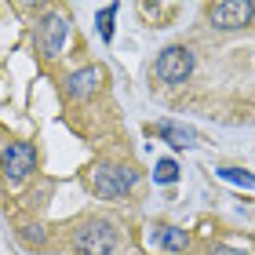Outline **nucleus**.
I'll return each instance as SVG.
<instances>
[{"instance_id":"obj_1","label":"nucleus","mask_w":255,"mask_h":255,"mask_svg":"<svg viewBox=\"0 0 255 255\" xmlns=\"http://www.w3.org/2000/svg\"><path fill=\"white\" fill-rule=\"evenodd\" d=\"M73 248L80 255H113L117 252V226L110 219H88V223L77 226Z\"/></svg>"},{"instance_id":"obj_2","label":"nucleus","mask_w":255,"mask_h":255,"mask_svg":"<svg viewBox=\"0 0 255 255\" xmlns=\"http://www.w3.org/2000/svg\"><path fill=\"white\" fill-rule=\"evenodd\" d=\"M0 171L11 186H18L22 179H29L37 171V146L33 142H7L0 153Z\"/></svg>"},{"instance_id":"obj_3","label":"nucleus","mask_w":255,"mask_h":255,"mask_svg":"<svg viewBox=\"0 0 255 255\" xmlns=\"http://www.w3.org/2000/svg\"><path fill=\"white\" fill-rule=\"evenodd\" d=\"M190 73H193V51L182 48V44L164 48L157 55V62H153V77L160 80V84H182Z\"/></svg>"},{"instance_id":"obj_4","label":"nucleus","mask_w":255,"mask_h":255,"mask_svg":"<svg viewBox=\"0 0 255 255\" xmlns=\"http://www.w3.org/2000/svg\"><path fill=\"white\" fill-rule=\"evenodd\" d=\"M138 175L131 168L124 164H99L95 175H91V186H95L99 197H106V201H117V197H124L128 190H135Z\"/></svg>"},{"instance_id":"obj_5","label":"nucleus","mask_w":255,"mask_h":255,"mask_svg":"<svg viewBox=\"0 0 255 255\" xmlns=\"http://www.w3.org/2000/svg\"><path fill=\"white\" fill-rule=\"evenodd\" d=\"M66 40H69V18L62 11H48V15L40 18V26H37V51L44 59H59Z\"/></svg>"},{"instance_id":"obj_6","label":"nucleus","mask_w":255,"mask_h":255,"mask_svg":"<svg viewBox=\"0 0 255 255\" xmlns=\"http://www.w3.org/2000/svg\"><path fill=\"white\" fill-rule=\"evenodd\" d=\"M255 15V4L252 0H223V4H212L208 7V22L212 29H245Z\"/></svg>"},{"instance_id":"obj_7","label":"nucleus","mask_w":255,"mask_h":255,"mask_svg":"<svg viewBox=\"0 0 255 255\" xmlns=\"http://www.w3.org/2000/svg\"><path fill=\"white\" fill-rule=\"evenodd\" d=\"M102 66H84V69H77V73H69L66 77V95L73 99V102H84L88 95H95L99 84H102Z\"/></svg>"},{"instance_id":"obj_8","label":"nucleus","mask_w":255,"mask_h":255,"mask_svg":"<svg viewBox=\"0 0 255 255\" xmlns=\"http://www.w3.org/2000/svg\"><path fill=\"white\" fill-rule=\"evenodd\" d=\"M157 131H160V138H164L168 146H175V149H190V146L201 142V138H197V131H190V128H179V124H171V121L157 124Z\"/></svg>"},{"instance_id":"obj_9","label":"nucleus","mask_w":255,"mask_h":255,"mask_svg":"<svg viewBox=\"0 0 255 255\" xmlns=\"http://www.w3.org/2000/svg\"><path fill=\"white\" fill-rule=\"evenodd\" d=\"M157 241H160V248H168V252H186V245H190L186 230H179V226H160Z\"/></svg>"},{"instance_id":"obj_10","label":"nucleus","mask_w":255,"mask_h":255,"mask_svg":"<svg viewBox=\"0 0 255 255\" xmlns=\"http://www.w3.org/2000/svg\"><path fill=\"white\" fill-rule=\"evenodd\" d=\"M117 11H121V4H106L95 15V26H99V37L102 40H113V18H117Z\"/></svg>"},{"instance_id":"obj_11","label":"nucleus","mask_w":255,"mask_h":255,"mask_svg":"<svg viewBox=\"0 0 255 255\" xmlns=\"http://www.w3.org/2000/svg\"><path fill=\"white\" fill-rule=\"evenodd\" d=\"M219 179L234 182V186H245V190H255V175L252 171H241V168H219Z\"/></svg>"},{"instance_id":"obj_12","label":"nucleus","mask_w":255,"mask_h":255,"mask_svg":"<svg viewBox=\"0 0 255 255\" xmlns=\"http://www.w3.org/2000/svg\"><path fill=\"white\" fill-rule=\"evenodd\" d=\"M179 179V164L175 160H157V168H153V182H164V186H171V182Z\"/></svg>"},{"instance_id":"obj_13","label":"nucleus","mask_w":255,"mask_h":255,"mask_svg":"<svg viewBox=\"0 0 255 255\" xmlns=\"http://www.w3.org/2000/svg\"><path fill=\"white\" fill-rule=\"evenodd\" d=\"M22 241L26 245H44V226H22Z\"/></svg>"},{"instance_id":"obj_14","label":"nucleus","mask_w":255,"mask_h":255,"mask_svg":"<svg viewBox=\"0 0 255 255\" xmlns=\"http://www.w3.org/2000/svg\"><path fill=\"white\" fill-rule=\"evenodd\" d=\"M212 255H248V252H241V248H215Z\"/></svg>"},{"instance_id":"obj_15","label":"nucleus","mask_w":255,"mask_h":255,"mask_svg":"<svg viewBox=\"0 0 255 255\" xmlns=\"http://www.w3.org/2000/svg\"><path fill=\"white\" fill-rule=\"evenodd\" d=\"M0 138H4V128H0Z\"/></svg>"}]
</instances>
